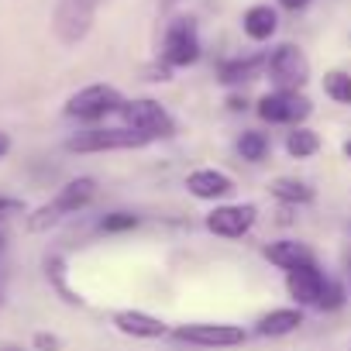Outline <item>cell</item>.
<instances>
[{"instance_id":"obj_35","label":"cell","mask_w":351,"mask_h":351,"mask_svg":"<svg viewBox=\"0 0 351 351\" xmlns=\"http://www.w3.org/2000/svg\"><path fill=\"white\" fill-rule=\"evenodd\" d=\"M4 351H21V348H4Z\"/></svg>"},{"instance_id":"obj_11","label":"cell","mask_w":351,"mask_h":351,"mask_svg":"<svg viewBox=\"0 0 351 351\" xmlns=\"http://www.w3.org/2000/svg\"><path fill=\"white\" fill-rule=\"evenodd\" d=\"M186 190H190V197L214 204V200H224L234 190V183H231V176L221 172V169H193L186 176Z\"/></svg>"},{"instance_id":"obj_17","label":"cell","mask_w":351,"mask_h":351,"mask_svg":"<svg viewBox=\"0 0 351 351\" xmlns=\"http://www.w3.org/2000/svg\"><path fill=\"white\" fill-rule=\"evenodd\" d=\"M300 324H303V310H300V306H279V310H269V313L255 324V330H258L262 337H286V334H293Z\"/></svg>"},{"instance_id":"obj_30","label":"cell","mask_w":351,"mask_h":351,"mask_svg":"<svg viewBox=\"0 0 351 351\" xmlns=\"http://www.w3.org/2000/svg\"><path fill=\"white\" fill-rule=\"evenodd\" d=\"M0 300H4V234H0Z\"/></svg>"},{"instance_id":"obj_24","label":"cell","mask_w":351,"mask_h":351,"mask_svg":"<svg viewBox=\"0 0 351 351\" xmlns=\"http://www.w3.org/2000/svg\"><path fill=\"white\" fill-rule=\"evenodd\" d=\"M344 303H348V289H344L337 279H327V282H324V293H320V303H317V306H320V310H341Z\"/></svg>"},{"instance_id":"obj_16","label":"cell","mask_w":351,"mask_h":351,"mask_svg":"<svg viewBox=\"0 0 351 351\" xmlns=\"http://www.w3.org/2000/svg\"><path fill=\"white\" fill-rule=\"evenodd\" d=\"M269 56H245V59H228L217 66V80L224 86H238V83H252L262 69H265Z\"/></svg>"},{"instance_id":"obj_18","label":"cell","mask_w":351,"mask_h":351,"mask_svg":"<svg viewBox=\"0 0 351 351\" xmlns=\"http://www.w3.org/2000/svg\"><path fill=\"white\" fill-rule=\"evenodd\" d=\"M269 193H272L279 204H289V207L313 204V186L303 183V180H289V176H279V180H272V183H269Z\"/></svg>"},{"instance_id":"obj_12","label":"cell","mask_w":351,"mask_h":351,"mask_svg":"<svg viewBox=\"0 0 351 351\" xmlns=\"http://www.w3.org/2000/svg\"><path fill=\"white\" fill-rule=\"evenodd\" d=\"M93 197H97V183L90 180V176H76V180H69V183L59 190V197L52 200V210H56L59 217H69V214L90 207Z\"/></svg>"},{"instance_id":"obj_15","label":"cell","mask_w":351,"mask_h":351,"mask_svg":"<svg viewBox=\"0 0 351 351\" xmlns=\"http://www.w3.org/2000/svg\"><path fill=\"white\" fill-rule=\"evenodd\" d=\"M241 28H245V35L252 42H269L276 35V28H279V14L269 4H255V8H248L241 14Z\"/></svg>"},{"instance_id":"obj_34","label":"cell","mask_w":351,"mask_h":351,"mask_svg":"<svg viewBox=\"0 0 351 351\" xmlns=\"http://www.w3.org/2000/svg\"><path fill=\"white\" fill-rule=\"evenodd\" d=\"M344 155H348V158H351V138H348V141H344Z\"/></svg>"},{"instance_id":"obj_9","label":"cell","mask_w":351,"mask_h":351,"mask_svg":"<svg viewBox=\"0 0 351 351\" xmlns=\"http://www.w3.org/2000/svg\"><path fill=\"white\" fill-rule=\"evenodd\" d=\"M172 337L186 341V344H197V348H234L248 334L238 324H183V327L172 330Z\"/></svg>"},{"instance_id":"obj_29","label":"cell","mask_w":351,"mask_h":351,"mask_svg":"<svg viewBox=\"0 0 351 351\" xmlns=\"http://www.w3.org/2000/svg\"><path fill=\"white\" fill-rule=\"evenodd\" d=\"M310 4V0H279V8H286V11H303Z\"/></svg>"},{"instance_id":"obj_4","label":"cell","mask_w":351,"mask_h":351,"mask_svg":"<svg viewBox=\"0 0 351 351\" xmlns=\"http://www.w3.org/2000/svg\"><path fill=\"white\" fill-rule=\"evenodd\" d=\"M117 114L124 117V128L141 131L148 141H155V138H172V134H176V121H172V114H169L158 100H148V97H141V100H124Z\"/></svg>"},{"instance_id":"obj_14","label":"cell","mask_w":351,"mask_h":351,"mask_svg":"<svg viewBox=\"0 0 351 351\" xmlns=\"http://www.w3.org/2000/svg\"><path fill=\"white\" fill-rule=\"evenodd\" d=\"M262 255H265L276 269H282V272H289V269H296V265L313 262V248H310V245H303V241H272V245H265V248H262Z\"/></svg>"},{"instance_id":"obj_13","label":"cell","mask_w":351,"mask_h":351,"mask_svg":"<svg viewBox=\"0 0 351 351\" xmlns=\"http://www.w3.org/2000/svg\"><path fill=\"white\" fill-rule=\"evenodd\" d=\"M114 327L128 337H141V341H152V337H162L165 334V324L145 310H117L114 313Z\"/></svg>"},{"instance_id":"obj_3","label":"cell","mask_w":351,"mask_h":351,"mask_svg":"<svg viewBox=\"0 0 351 351\" xmlns=\"http://www.w3.org/2000/svg\"><path fill=\"white\" fill-rule=\"evenodd\" d=\"M121 104H124V97H121L117 86H110V83H90V86L76 90L66 100V114L76 117V121L93 124V121H104L107 114H117Z\"/></svg>"},{"instance_id":"obj_5","label":"cell","mask_w":351,"mask_h":351,"mask_svg":"<svg viewBox=\"0 0 351 351\" xmlns=\"http://www.w3.org/2000/svg\"><path fill=\"white\" fill-rule=\"evenodd\" d=\"M200 59V35L193 18H172L162 38V62L169 69H183Z\"/></svg>"},{"instance_id":"obj_2","label":"cell","mask_w":351,"mask_h":351,"mask_svg":"<svg viewBox=\"0 0 351 351\" xmlns=\"http://www.w3.org/2000/svg\"><path fill=\"white\" fill-rule=\"evenodd\" d=\"M148 138L141 131H131V128H86V131H76L69 141H66V152H76V155H97V152H131V148H145Z\"/></svg>"},{"instance_id":"obj_27","label":"cell","mask_w":351,"mask_h":351,"mask_svg":"<svg viewBox=\"0 0 351 351\" xmlns=\"http://www.w3.org/2000/svg\"><path fill=\"white\" fill-rule=\"evenodd\" d=\"M11 214H25V204L14 197H0V217H11Z\"/></svg>"},{"instance_id":"obj_6","label":"cell","mask_w":351,"mask_h":351,"mask_svg":"<svg viewBox=\"0 0 351 351\" xmlns=\"http://www.w3.org/2000/svg\"><path fill=\"white\" fill-rule=\"evenodd\" d=\"M265 73L272 80L276 90H303L306 80H310V59L303 56L300 45H279L269 52V62H265Z\"/></svg>"},{"instance_id":"obj_8","label":"cell","mask_w":351,"mask_h":351,"mask_svg":"<svg viewBox=\"0 0 351 351\" xmlns=\"http://www.w3.org/2000/svg\"><path fill=\"white\" fill-rule=\"evenodd\" d=\"M255 221H258V207L255 204H221V207H214L207 214L204 224H207L210 234L234 241V238H245L255 228Z\"/></svg>"},{"instance_id":"obj_19","label":"cell","mask_w":351,"mask_h":351,"mask_svg":"<svg viewBox=\"0 0 351 351\" xmlns=\"http://www.w3.org/2000/svg\"><path fill=\"white\" fill-rule=\"evenodd\" d=\"M286 152H289V158H313L320 152V134L303 128V124H296L286 134Z\"/></svg>"},{"instance_id":"obj_20","label":"cell","mask_w":351,"mask_h":351,"mask_svg":"<svg viewBox=\"0 0 351 351\" xmlns=\"http://www.w3.org/2000/svg\"><path fill=\"white\" fill-rule=\"evenodd\" d=\"M324 93H327L334 104L351 107V73H344V69H330V73H324Z\"/></svg>"},{"instance_id":"obj_21","label":"cell","mask_w":351,"mask_h":351,"mask_svg":"<svg viewBox=\"0 0 351 351\" xmlns=\"http://www.w3.org/2000/svg\"><path fill=\"white\" fill-rule=\"evenodd\" d=\"M238 155H241L245 162H262V158L269 155V138H265L262 131H241V138H238Z\"/></svg>"},{"instance_id":"obj_31","label":"cell","mask_w":351,"mask_h":351,"mask_svg":"<svg viewBox=\"0 0 351 351\" xmlns=\"http://www.w3.org/2000/svg\"><path fill=\"white\" fill-rule=\"evenodd\" d=\"M8 152H11V138H8L4 131H0V158H4Z\"/></svg>"},{"instance_id":"obj_23","label":"cell","mask_w":351,"mask_h":351,"mask_svg":"<svg viewBox=\"0 0 351 351\" xmlns=\"http://www.w3.org/2000/svg\"><path fill=\"white\" fill-rule=\"evenodd\" d=\"M59 221H62V217L52 210V204H45V207H38V210H32V214H28L25 228H28L32 234H42V231H52Z\"/></svg>"},{"instance_id":"obj_28","label":"cell","mask_w":351,"mask_h":351,"mask_svg":"<svg viewBox=\"0 0 351 351\" xmlns=\"http://www.w3.org/2000/svg\"><path fill=\"white\" fill-rule=\"evenodd\" d=\"M245 107H248V100H245L241 93H231V97H228V110H245Z\"/></svg>"},{"instance_id":"obj_7","label":"cell","mask_w":351,"mask_h":351,"mask_svg":"<svg viewBox=\"0 0 351 351\" xmlns=\"http://www.w3.org/2000/svg\"><path fill=\"white\" fill-rule=\"evenodd\" d=\"M255 110H258V117L269 121V124H289V128H296V124H303V121L310 117L313 104H310L300 90H272V93H265V97L255 104Z\"/></svg>"},{"instance_id":"obj_26","label":"cell","mask_w":351,"mask_h":351,"mask_svg":"<svg viewBox=\"0 0 351 351\" xmlns=\"http://www.w3.org/2000/svg\"><path fill=\"white\" fill-rule=\"evenodd\" d=\"M32 344H35V351H62V337H56L49 330H38L32 337Z\"/></svg>"},{"instance_id":"obj_22","label":"cell","mask_w":351,"mask_h":351,"mask_svg":"<svg viewBox=\"0 0 351 351\" xmlns=\"http://www.w3.org/2000/svg\"><path fill=\"white\" fill-rule=\"evenodd\" d=\"M45 269H49V279H52V286L59 289V296H62L66 303H76V306H80V303H83V296H80L76 289H69V282H66V262L56 255V258H49V262H45Z\"/></svg>"},{"instance_id":"obj_32","label":"cell","mask_w":351,"mask_h":351,"mask_svg":"<svg viewBox=\"0 0 351 351\" xmlns=\"http://www.w3.org/2000/svg\"><path fill=\"white\" fill-rule=\"evenodd\" d=\"M344 272H348V286L344 289H348V300H351V255L344 258Z\"/></svg>"},{"instance_id":"obj_33","label":"cell","mask_w":351,"mask_h":351,"mask_svg":"<svg viewBox=\"0 0 351 351\" xmlns=\"http://www.w3.org/2000/svg\"><path fill=\"white\" fill-rule=\"evenodd\" d=\"M158 4H162V11H169V8H176V4H180V0H158Z\"/></svg>"},{"instance_id":"obj_25","label":"cell","mask_w":351,"mask_h":351,"mask_svg":"<svg viewBox=\"0 0 351 351\" xmlns=\"http://www.w3.org/2000/svg\"><path fill=\"white\" fill-rule=\"evenodd\" d=\"M131 228H138V217L128 214V210H114V214H107L100 221V231L104 234H121V231H131Z\"/></svg>"},{"instance_id":"obj_1","label":"cell","mask_w":351,"mask_h":351,"mask_svg":"<svg viewBox=\"0 0 351 351\" xmlns=\"http://www.w3.org/2000/svg\"><path fill=\"white\" fill-rule=\"evenodd\" d=\"M107 0H56L52 11V32L62 45H80L97 21V11Z\"/></svg>"},{"instance_id":"obj_10","label":"cell","mask_w":351,"mask_h":351,"mask_svg":"<svg viewBox=\"0 0 351 351\" xmlns=\"http://www.w3.org/2000/svg\"><path fill=\"white\" fill-rule=\"evenodd\" d=\"M324 282H327V276L317 269V262H306V265H296L286 272V289L296 300V306H317Z\"/></svg>"}]
</instances>
